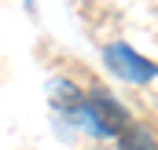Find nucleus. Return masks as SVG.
<instances>
[{"label": "nucleus", "mask_w": 158, "mask_h": 150, "mask_svg": "<svg viewBox=\"0 0 158 150\" xmlns=\"http://www.w3.org/2000/svg\"><path fill=\"white\" fill-rule=\"evenodd\" d=\"M88 113H92V124L107 136H121L129 128V113L121 103H114L107 92H92L88 95Z\"/></svg>", "instance_id": "f03ea898"}, {"label": "nucleus", "mask_w": 158, "mask_h": 150, "mask_svg": "<svg viewBox=\"0 0 158 150\" xmlns=\"http://www.w3.org/2000/svg\"><path fill=\"white\" fill-rule=\"evenodd\" d=\"M118 150H158L155 132L143 128V124H129V128L118 136Z\"/></svg>", "instance_id": "7ed1b4c3"}, {"label": "nucleus", "mask_w": 158, "mask_h": 150, "mask_svg": "<svg viewBox=\"0 0 158 150\" xmlns=\"http://www.w3.org/2000/svg\"><path fill=\"white\" fill-rule=\"evenodd\" d=\"M107 66L118 77L132 81V84H143V81L155 77V62H147L143 55H136L129 44H110V48H107Z\"/></svg>", "instance_id": "f257e3e1"}]
</instances>
